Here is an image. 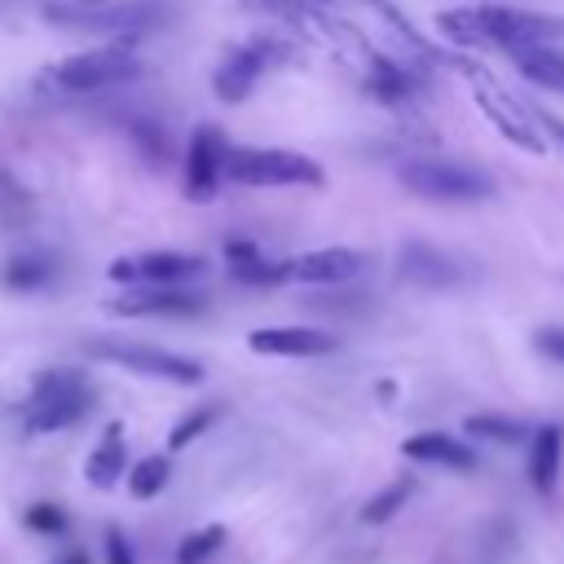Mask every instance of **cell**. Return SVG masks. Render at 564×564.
<instances>
[{
  "label": "cell",
  "mask_w": 564,
  "mask_h": 564,
  "mask_svg": "<svg viewBox=\"0 0 564 564\" xmlns=\"http://www.w3.org/2000/svg\"><path fill=\"white\" fill-rule=\"evenodd\" d=\"M445 66L449 70H458L463 79H467V88H471V101L480 106V115L494 123V132L502 137V141H511L516 150H524V154H546V132L538 128V119H533V110H529V101H520V97H511V88H502L489 70H485V62H476V57H463V53H445Z\"/></svg>",
  "instance_id": "1"
},
{
  "label": "cell",
  "mask_w": 564,
  "mask_h": 564,
  "mask_svg": "<svg viewBox=\"0 0 564 564\" xmlns=\"http://www.w3.org/2000/svg\"><path fill=\"white\" fill-rule=\"evenodd\" d=\"M137 75H141V53L132 44H106V48L70 53V57L44 66L35 75V88L40 93H57V97H88V93L119 88V84H128Z\"/></svg>",
  "instance_id": "2"
},
{
  "label": "cell",
  "mask_w": 564,
  "mask_h": 564,
  "mask_svg": "<svg viewBox=\"0 0 564 564\" xmlns=\"http://www.w3.org/2000/svg\"><path fill=\"white\" fill-rule=\"evenodd\" d=\"M93 410V383L84 370L53 366L31 379V397L22 405V436H53L75 427Z\"/></svg>",
  "instance_id": "3"
},
{
  "label": "cell",
  "mask_w": 564,
  "mask_h": 564,
  "mask_svg": "<svg viewBox=\"0 0 564 564\" xmlns=\"http://www.w3.org/2000/svg\"><path fill=\"white\" fill-rule=\"evenodd\" d=\"M225 181L247 185V189H317L326 181L322 163L282 150V145H229L225 154Z\"/></svg>",
  "instance_id": "4"
},
{
  "label": "cell",
  "mask_w": 564,
  "mask_h": 564,
  "mask_svg": "<svg viewBox=\"0 0 564 564\" xmlns=\"http://www.w3.org/2000/svg\"><path fill=\"white\" fill-rule=\"evenodd\" d=\"M84 352H88L93 361L132 370V375H141V379H159V383H176V388L203 383V366H198L194 357L172 352V348H154V344H141V339L97 335V339H84Z\"/></svg>",
  "instance_id": "5"
},
{
  "label": "cell",
  "mask_w": 564,
  "mask_h": 564,
  "mask_svg": "<svg viewBox=\"0 0 564 564\" xmlns=\"http://www.w3.org/2000/svg\"><path fill=\"white\" fill-rule=\"evenodd\" d=\"M397 181L427 203H485L494 198V176L467 163L449 159H405L397 167Z\"/></svg>",
  "instance_id": "6"
},
{
  "label": "cell",
  "mask_w": 564,
  "mask_h": 564,
  "mask_svg": "<svg viewBox=\"0 0 564 564\" xmlns=\"http://www.w3.org/2000/svg\"><path fill=\"white\" fill-rule=\"evenodd\" d=\"M476 18H480L489 44L502 48L507 57L520 53V48H538V44L564 40V13H533V9L485 0V4H476Z\"/></svg>",
  "instance_id": "7"
},
{
  "label": "cell",
  "mask_w": 564,
  "mask_h": 564,
  "mask_svg": "<svg viewBox=\"0 0 564 564\" xmlns=\"http://www.w3.org/2000/svg\"><path fill=\"white\" fill-rule=\"evenodd\" d=\"M163 9L154 0H128V4H75V0H62V4H44V18L53 26H66V31H115V35H132V31H145Z\"/></svg>",
  "instance_id": "8"
},
{
  "label": "cell",
  "mask_w": 564,
  "mask_h": 564,
  "mask_svg": "<svg viewBox=\"0 0 564 564\" xmlns=\"http://www.w3.org/2000/svg\"><path fill=\"white\" fill-rule=\"evenodd\" d=\"M286 53H282V44L278 40H247V44H238V48H229L225 57H220V66H216V75H212V93L220 97V101H247L251 97V88L282 62Z\"/></svg>",
  "instance_id": "9"
},
{
  "label": "cell",
  "mask_w": 564,
  "mask_h": 564,
  "mask_svg": "<svg viewBox=\"0 0 564 564\" xmlns=\"http://www.w3.org/2000/svg\"><path fill=\"white\" fill-rule=\"evenodd\" d=\"M203 273V256H189V251H132V256H115L106 264V278L110 282H123V286H167V282H185V278H198Z\"/></svg>",
  "instance_id": "10"
},
{
  "label": "cell",
  "mask_w": 564,
  "mask_h": 564,
  "mask_svg": "<svg viewBox=\"0 0 564 564\" xmlns=\"http://www.w3.org/2000/svg\"><path fill=\"white\" fill-rule=\"evenodd\" d=\"M207 308V295L167 282V286H123V295L106 300V313L115 317H198Z\"/></svg>",
  "instance_id": "11"
},
{
  "label": "cell",
  "mask_w": 564,
  "mask_h": 564,
  "mask_svg": "<svg viewBox=\"0 0 564 564\" xmlns=\"http://www.w3.org/2000/svg\"><path fill=\"white\" fill-rule=\"evenodd\" d=\"M225 154L229 141L220 137V128L198 123L189 145H185V198L189 203H212L220 181H225Z\"/></svg>",
  "instance_id": "12"
},
{
  "label": "cell",
  "mask_w": 564,
  "mask_h": 564,
  "mask_svg": "<svg viewBox=\"0 0 564 564\" xmlns=\"http://www.w3.org/2000/svg\"><path fill=\"white\" fill-rule=\"evenodd\" d=\"M366 269V256L357 247H317L286 260V282L304 286H344Z\"/></svg>",
  "instance_id": "13"
},
{
  "label": "cell",
  "mask_w": 564,
  "mask_h": 564,
  "mask_svg": "<svg viewBox=\"0 0 564 564\" xmlns=\"http://www.w3.org/2000/svg\"><path fill=\"white\" fill-rule=\"evenodd\" d=\"M247 348L260 357H326L339 348V339L317 326H256Z\"/></svg>",
  "instance_id": "14"
},
{
  "label": "cell",
  "mask_w": 564,
  "mask_h": 564,
  "mask_svg": "<svg viewBox=\"0 0 564 564\" xmlns=\"http://www.w3.org/2000/svg\"><path fill=\"white\" fill-rule=\"evenodd\" d=\"M401 454L410 463H432V467H445V471H476V449L463 441V436H449V432H414L401 441Z\"/></svg>",
  "instance_id": "15"
},
{
  "label": "cell",
  "mask_w": 564,
  "mask_h": 564,
  "mask_svg": "<svg viewBox=\"0 0 564 564\" xmlns=\"http://www.w3.org/2000/svg\"><path fill=\"white\" fill-rule=\"evenodd\" d=\"M560 471H564V427L542 423L529 436V485L551 498L560 489Z\"/></svg>",
  "instance_id": "16"
},
{
  "label": "cell",
  "mask_w": 564,
  "mask_h": 564,
  "mask_svg": "<svg viewBox=\"0 0 564 564\" xmlns=\"http://www.w3.org/2000/svg\"><path fill=\"white\" fill-rule=\"evenodd\" d=\"M397 260H401V278L414 282V286L441 291V286L463 282V269H458L445 251H436V247H427V242H405Z\"/></svg>",
  "instance_id": "17"
},
{
  "label": "cell",
  "mask_w": 564,
  "mask_h": 564,
  "mask_svg": "<svg viewBox=\"0 0 564 564\" xmlns=\"http://www.w3.org/2000/svg\"><path fill=\"white\" fill-rule=\"evenodd\" d=\"M84 476H88L93 489H115V485L128 476V441H123V427H119V423H110V427L101 432V441L88 449Z\"/></svg>",
  "instance_id": "18"
},
{
  "label": "cell",
  "mask_w": 564,
  "mask_h": 564,
  "mask_svg": "<svg viewBox=\"0 0 564 564\" xmlns=\"http://www.w3.org/2000/svg\"><path fill=\"white\" fill-rule=\"evenodd\" d=\"M516 70L533 84V88H546V93H564V53H555L551 44H538V48H520L511 53Z\"/></svg>",
  "instance_id": "19"
},
{
  "label": "cell",
  "mask_w": 564,
  "mask_h": 564,
  "mask_svg": "<svg viewBox=\"0 0 564 564\" xmlns=\"http://www.w3.org/2000/svg\"><path fill=\"white\" fill-rule=\"evenodd\" d=\"M53 273H57V264H53L48 256L22 251V256L4 260V269H0V286H4V291H44V286L53 282Z\"/></svg>",
  "instance_id": "20"
},
{
  "label": "cell",
  "mask_w": 564,
  "mask_h": 564,
  "mask_svg": "<svg viewBox=\"0 0 564 564\" xmlns=\"http://www.w3.org/2000/svg\"><path fill=\"white\" fill-rule=\"evenodd\" d=\"M167 480H172L167 454H145V458H137V463L128 467V476H123V485H128V494H132L137 502L159 498V494L167 489Z\"/></svg>",
  "instance_id": "21"
},
{
  "label": "cell",
  "mask_w": 564,
  "mask_h": 564,
  "mask_svg": "<svg viewBox=\"0 0 564 564\" xmlns=\"http://www.w3.org/2000/svg\"><path fill=\"white\" fill-rule=\"evenodd\" d=\"M436 31L454 44V48H494L480 18H476V4L471 9H441L436 13Z\"/></svg>",
  "instance_id": "22"
},
{
  "label": "cell",
  "mask_w": 564,
  "mask_h": 564,
  "mask_svg": "<svg viewBox=\"0 0 564 564\" xmlns=\"http://www.w3.org/2000/svg\"><path fill=\"white\" fill-rule=\"evenodd\" d=\"M463 432L476 436V441H494V445H520V441L533 436V423L511 419V414H471L463 423Z\"/></svg>",
  "instance_id": "23"
},
{
  "label": "cell",
  "mask_w": 564,
  "mask_h": 564,
  "mask_svg": "<svg viewBox=\"0 0 564 564\" xmlns=\"http://www.w3.org/2000/svg\"><path fill=\"white\" fill-rule=\"evenodd\" d=\"M414 489H419L414 476H401V480L383 485L379 494H370V498L361 502V524H388L397 511H405V502L414 498Z\"/></svg>",
  "instance_id": "24"
},
{
  "label": "cell",
  "mask_w": 564,
  "mask_h": 564,
  "mask_svg": "<svg viewBox=\"0 0 564 564\" xmlns=\"http://www.w3.org/2000/svg\"><path fill=\"white\" fill-rule=\"evenodd\" d=\"M366 4H370V9H375V13H379V18H383V22H388V26H392V31H397V35H401L419 57H427V62H445V48H436L427 35H419V26L401 13V4H397V0H366Z\"/></svg>",
  "instance_id": "25"
},
{
  "label": "cell",
  "mask_w": 564,
  "mask_h": 564,
  "mask_svg": "<svg viewBox=\"0 0 564 564\" xmlns=\"http://www.w3.org/2000/svg\"><path fill=\"white\" fill-rule=\"evenodd\" d=\"M123 128H128L132 145H137V150H141L150 163H167V159H172V137H167V128H163L159 119L128 115V119H123Z\"/></svg>",
  "instance_id": "26"
},
{
  "label": "cell",
  "mask_w": 564,
  "mask_h": 564,
  "mask_svg": "<svg viewBox=\"0 0 564 564\" xmlns=\"http://www.w3.org/2000/svg\"><path fill=\"white\" fill-rule=\"evenodd\" d=\"M220 419V401H203V405H194L189 414H181L176 423H172V432H167V449L176 454V449H185V445H194V441H203L207 436V427Z\"/></svg>",
  "instance_id": "27"
},
{
  "label": "cell",
  "mask_w": 564,
  "mask_h": 564,
  "mask_svg": "<svg viewBox=\"0 0 564 564\" xmlns=\"http://www.w3.org/2000/svg\"><path fill=\"white\" fill-rule=\"evenodd\" d=\"M225 546V524H198L176 542V564H203Z\"/></svg>",
  "instance_id": "28"
},
{
  "label": "cell",
  "mask_w": 564,
  "mask_h": 564,
  "mask_svg": "<svg viewBox=\"0 0 564 564\" xmlns=\"http://www.w3.org/2000/svg\"><path fill=\"white\" fill-rule=\"evenodd\" d=\"M22 520H26V529H31V533H44V538H53V533H62V529H66V511H62L57 502H31Z\"/></svg>",
  "instance_id": "29"
},
{
  "label": "cell",
  "mask_w": 564,
  "mask_h": 564,
  "mask_svg": "<svg viewBox=\"0 0 564 564\" xmlns=\"http://www.w3.org/2000/svg\"><path fill=\"white\" fill-rule=\"evenodd\" d=\"M533 348H538L546 361L564 366V326H542V330L533 335Z\"/></svg>",
  "instance_id": "30"
},
{
  "label": "cell",
  "mask_w": 564,
  "mask_h": 564,
  "mask_svg": "<svg viewBox=\"0 0 564 564\" xmlns=\"http://www.w3.org/2000/svg\"><path fill=\"white\" fill-rule=\"evenodd\" d=\"M106 564H137V555H132V542L123 538V529H106Z\"/></svg>",
  "instance_id": "31"
},
{
  "label": "cell",
  "mask_w": 564,
  "mask_h": 564,
  "mask_svg": "<svg viewBox=\"0 0 564 564\" xmlns=\"http://www.w3.org/2000/svg\"><path fill=\"white\" fill-rule=\"evenodd\" d=\"M529 110H533V119H538V128L546 132V141L564 150V119H560V115H551L546 106H533V101H529Z\"/></svg>",
  "instance_id": "32"
},
{
  "label": "cell",
  "mask_w": 564,
  "mask_h": 564,
  "mask_svg": "<svg viewBox=\"0 0 564 564\" xmlns=\"http://www.w3.org/2000/svg\"><path fill=\"white\" fill-rule=\"evenodd\" d=\"M53 564H88V555H79V551H66V555H57Z\"/></svg>",
  "instance_id": "33"
},
{
  "label": "cell",
  "mask_w": 564,
  "mask_h": 564,
  "mask_svg": "<svg viewBox=\"0 0 564 564\" xmlns=\"http://www.w3.org/2000/svg\"><path fill=\"white\" fill-rule=\"evenodd\" d=\"M313 4H330V0H313Z\"/></svg>",
  "instance_id": "34"
}]
</instances>
